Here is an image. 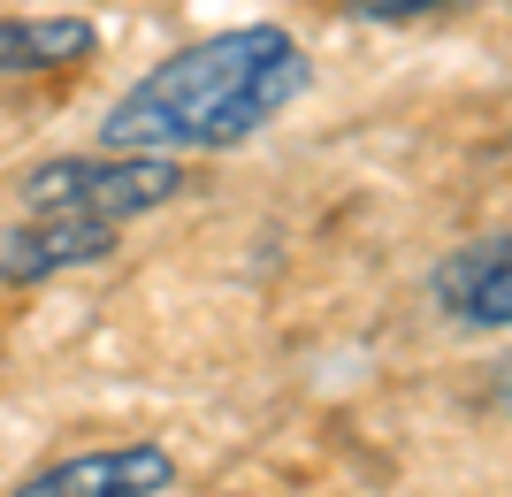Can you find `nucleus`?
Returning <instances> with one entry per match:
<instances>
[{
  "label": "nucleus",
  "mask_w": 512,
  "mask_h": 497,
  "mask_svg": "<svg viewBox=\"0 0 512 497\" xmlns=\"http://www.w3.org/2000/svg\"><path fill=\"white\" fill-rule=\"evenodd\" d=\"M314 85L306 46L283 23H237L161 54V62L123 85L100 115V146L115 153H230L276 123L299 92Z\"/></svg>",
  "instance_id": "obj_1"
},
{
  "label": "nucleus",
  "mask_w": 512,
  "mask_h": 497,
  "mask_svg": "<svg viewBox=\"0 0 512 497\" xmlns=\"http://www.w3.org/2000/svg\"><path fill=\"white\" fill-rule=\"evenodd\" d=\"M192 176L176 153H62V161H39L23 169V215H85V222H138L153 207H169Z\"/></svg>",
  "instance_id": "obj_2"
},
{
  "label": "nucleus",
  "mask_w": 512,
  "mask_h": 497,
  "mask_svg": "<svg viewBox=\"0 0 512 497\" xmlns=\"http://www.w3.org/2000/svg\"><path fill=\"white\" fill-rule=\"evenodd\" d=\"M169 490H176V452L153 436H130V444H100V452L31 467L8 497H169Z\"/></svg>",
  "instance_id": "obj_3"
},
{
  "label": "nucleus",
  "mask_w": 512,
  "mask_h": 497,
  "mask_svg": "<svg viewBox=\"0 0 512 497\" xmlns=\"http://www.w3.org/2000/svg\"><path fill=\"white\" fill-rule=\"evenodd\" d=\"M115 222H85V215H23L0 230V283H46L69 276V268H92V260L115 253Z\"/></svg>",
  "instance_id": "obj_4"
},
{
  "label": "nucleus",
  "mask_w": 512,
  "mask_h": 497,
  "mask_svg": "<svg viewBox=\"0 0 512 497\" xmlns=\"http://www.w3.org/2000/svg\"><path fill=\"white\" fill-rule=\"evenodd\" d=\"M428 291L451 329H512V238L459 245L451 260H436Z\"/></svg>",
  "instance_id": "obj_5"
},
{
  "label": "nucleus",
  "mask_w": 512,
  "mask_h": 497,
  "mask_svg": "<svg viewBox=\"0 0 512 497\" xmlns=\"http://www.w3.org/2000/svg\"><path fill=\"white\" fill-rule=\"evenodd\" d=\"M100 54L92 16H0V77H46V69H85Z\"/></svg>",
  "instance_id": "obj_6"
},
{
  "label": "nucleus",
  "mask_w": 512,
  "mask_h": 497,
  "mask_svg": "<svg viewBox=\"0 0 512 497\" xmlns=\"http://www.w3.org/2000/svg\"><path fill=\"white\" fill-rule=\"evenodd\" d=\"M360 16L375 23H413V16H436V8H451V0H352Z\"/></svg>",
  "instance_id": "obj_7"
},
{
  "label": "nucleus",
  "mask_w": 512,
  "mask_h": 497,
  "mask_svg": "<svg viewBox=\"0 0 512 497\" xmlns=\"http://www.w3.org/2000/svg\"><path fill=\"white\" fill-rule=\"evenodd\" d=\"M505 406H512V375H505Z\"/></svg>",
  "instance_id": "obj_8"
}]
</instances>
